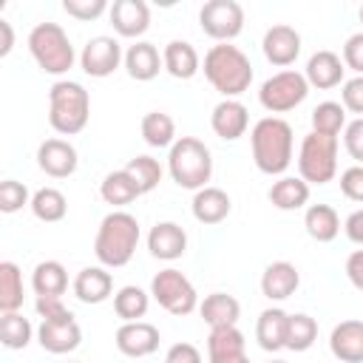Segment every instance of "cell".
Here are the masks:
<instances>
[{
	"label": "cell",
	"mask_w": 363,
	"mask_h": 363,
	"mask_svg": "<svg viewBox=\"0 0 363 363\" xmlns=\"http://www.w3.org/2000/svg\"><path fill=\"white\" fill-rule=\"evenodd\" d=\"M71 286H74L77 301L91 303V306L105 303L113 295V278H111V272L105 267H82Z\"/></svg>",
	"instance_id": "7402d4cb"
},
{
	"label": "cell",
	"mask_w": 363,
	"mask_h": 363,
	"mask_svg": "<svg viewBox=\"0 0 363 363\" xmlns=\"http://www.w3.org/2000/svg\"><path fill=\"white\" fill-rule=\"evenodd\" d=\"M207 357H210V363H250V357H247V340H244L241 329L238 326L210 329Z\"/></svg>",
	"instance_id": "e0dca14e"
},
{
	"label": "cell",
	"mask_w": 363,
	"mask_h": 363,
	"mask_svg": "<svg viewBox=\"0 0 363 363\" xmlns=\"http://www.w3.org/2000/svg\"><path fill=\"white\" fill-rule=\"evenodd\" d=\"M286 320H289V312L278 309V306H269L258 315V323H255V340L264 352H278V349H286Z\"/></svg>",
	"instance_id": "484cf974"
},
{
	"label": "cell",
	"mask_w": 363,
	"mask_h": 363,
	"mask_svg": "<svg viewBox=\"0 0 363 363\" xmlns=\"http://www.w3.org/2000/svg\"><path fill=\"white\" fill-rule=\"evenodd\" d=\"M269 363H286V360H269Z\"/></svg>",
	"instance_id": "db71d44e"
},
{
	"label": "cell",
	"mask_w": 363,
	"mask_h": 363,
	"mask_svg": "<svg viewBox=\"0 0 363 363\" xmlns=\"http://www.w3.org/2000/svg\"><path fill=\"white\" fill-rule=\"evenodd\" d=\"M306 94H309L306 77H303L301 71L286 68V71L272 74V77L261 85L258 102H261V108L269 111V113H286V111L298 108V105L306 99Z\"/></svg>",
	"instance_id": "9c48e42d"
},
{
	"label": "cell",
	"mask_w": 363,
	"mask_h": 363,
	"mask_svg": "<svg viewBox=\"0 0 363 363\" xmlns=\"http://www.w3.org/2000/svg\"><path fill=\"white\" fill-rule=\"evenodd\" d=\"M357 17H360V23H363V6H360V11H357Z\"/></svg>",
	"instance_id": "f5cc1de1"
},
{
	"label": "cell",
	"mask_w": 363,
	"mask_h": 363,
	"mask_svg": "<svg viewBox=\"0 0 363 363\" xmlns=\"http://www.w3.org/2000/svg\"><path fill=\"white\" fill-rule=\"evenodd\" d=\"M139 238H142V230L136 216L125 210H113L99 221V230L94 238V255L102 267H111V269L125 267L133 258Z\"/></svg>",
	"instance_id": "7a4b0ae2"
},
{
	"label": "cell",
	"mask_w": 363,
	"mask_h": 363,
	"mask_svg": "<svg viewBox=\"0 0 363 363\" xmlns=\"http://www.w3.org/2000/svg\"><path fill=\"white\" fill-rule=\"evenodd\" d=\"M329 349L340 363H363V320H340L329 335Z\"/></svg>",
	"instance_id": "603a6c76"
},
{
	"label": "cell",
	"mask_w": 363,
	"mask_h": 363,
	"mask_svg": "<svg viewBox=\"0 0 363 363\" xmlns=\"http://www.w3.org/2000/svg\"><path fill=\"white\" fill-rule=\"evenodd\" d=\"M37 340L51 354H68V352H74L79 346L82 329H79V323H77L74 315L60 318V320H40Z\"/></svg>",
	"instance_id": "5bb4252c"
},
{
	"label": "cell",
	"mask_w": 363,
	"mask_h": 363,
	"mask_svg": "<svg viewBox=\"0 0 363 363\" xmlns=\"http://www.w3.org/2000/svg\"><path fill=\"white\" fill-rule=\"evenodd\" d=\"M147 250L159 261H176L187 250V233L176 221H159L147 233Z\"/></svg>",
	"instance_id": "d6986e66"
},
{
	"label": "cell",
	"mask_w": 363,
	"mask_h": 363,
	"mask_svg": "<svg viewBox=\"0 0 363 363\" xmlns=\"http://www.w3.org/2000/svg\"><path fill=\"white\" fill-rule=\"evenodd\" d=\"M199 315L204 318V323L210 329H221V326H235L241 318V303L227 295V292H213L199 303Z\"/></svg>",
	"instance_id": "83f0119b"
},
{
	"label": "cell",
	"mask_w": 363,
	"mask_h": 363,
	"mask_svg": "<svg viewBox=\"0 0 363 363\" xmlns=\"http://www.w3.org/2000/svg\"><path fill=\"white\" fill-rule=\"evenodd\" d=\"M164 363H201V352L193 343H173L164 354Z\"/></svg>",
	"instance_id": "c3c4849f"
},
{
	"label": "cell",
	"mask_w": 363,
	"mask_h": 363,
	"mask_svg": "<svg viewBox=\"0 0 363 363\" xmlns=\"http://www.w3.org/2000/svg\"><path fill=\"white\" fill-rule=\"evenodd\" d=\"M31 213L45 221V224H54V221H62L65 213H68V201L62 196V190L57 187H40L34 196H31Z\"/></svg>",
	"instance_id": "e575fe53"
},
{
	"label": "cell",
	"mask_w": 363,
	"mask_h": 363,
	"mask_svg": "<svg viewBox=\"0 0 363 363\" xmlns=\"http://www.w3.org/2000/svg\"><path fill=\"white\" fill-rule=\"evenodd\" d=\"M37 315H40V320H60V318H68V315H74L65 303H62V298H37Z\"/></svg>",
	"instance_id": "7dc6e473"
},
{
	"label": "cell",
	"mask_w": 363,
	"mask_h": 363,
	"mask_svg": "<svg viewBox=\"0 0 363 363\" xmlns=\"http://www.w3.org/2000/svg\"><path fill=\"white\" fill-rule=\"evenodd\" d=\"M343 128H346V108L340 102L326 99V102L315 105V111H312V130L315 133L337 136Z\"/></svg>",
	"instance_id": "f35d334b"
},
{
	"label": "cell",
	"mask_w": 363,
	"mask_h": 363,
	"mask_svg": "<svg viewBox=\"0 0 363 363\" xmlns=\"http://www.w3.org/2000/svg\"><path fill=\"white\" fill-rule=\"evenodd\" d=\"M204 77L224 99H235L252 82V62L238 45L216 43L204 54Z\"/></svg>",
	"instance_id": "3957f363"
},
{
	"label": "cell",
	"mask_w": 363,
	"mask_h": 363,
	"mask_svg": "<svg viewBox=\"0 0 363 363\" xmlns=\"http://www.w3.org/2000/svg\"><path fill=\"white\" fill-rule=\"evenodd\" d=\"M303 227L309 238H315L318 244H329L340 233V216L332 204H309L303 213Z\"/></svg>",
	"instance_id": "f1b7e54d"
},
{
	"label": "cell",
	"mask_w": 363,
	"mask_h": 363,
	"mask_svg": "<svg viewBox=\"0 0 363 363\" xmlns=\"http://www.w3.org/2000/svg\"><path fill=\"white\" fill-rule=\"evenodd\" d=\"M318 340V323L306 312H295L286 320V349L289 352H306Z\"/></svg>",
	"instance_id": "74e56055"
},
{
	"label": "cell",
	"mask_w": 363,
	"mask_h": 363,
	"mask_svg": "<svg viewBox=\"0 0 363 363\" xmlns=\"http://www.w3.org/2000/svg\"><path fill=\"white\" fill-rule=\"evenodd\" d=\"M167 170L179 187L201 190V187H207V182L213 176V153L201 139L179 136L167 153Z\"/></svg>",
	"instance_id": "5b68a950"
},
{
	"label": "cell",
	"mask_w": 363,
	"mask_h": 363,
	"mask_svg": "<svg viewBox=\"0 0 363 363\" xmlns=\"http://www.w3.org/2000/svg\"><path fill=\"white\" fill-rule=\"evenodd\" d=\"M164 68V60L159 54V48L147 40H136L133 45H128L125 51V71L130 79L136 82H150L159 77V71Z\"/></svg>",
	"instance_id": "44dd1931"
},
{
	"label": "cell",
	"mask_w": 363,
	"mask_h": 363,
	"mask_svg": "<svg viewBox=\"0 0 363 363\" xmlns=\"http://www.w3.org/2000/svg\"><path fill=\"white\" fill-rule=\"evenodd\" d=\"M343 65L352 68L357 77H363V31L352 34L343 43Z\"/></svg>",
	"instance_id": "bcb514c9"
},
{
	"label": "cell",
	"mask_w": 363,
	"mask_h": 363,
	"mask_svg": "<svg viewBox=\"0 0 363 363\" xmlns=\"http://www.w3.org/2000/svg\"><path fill=\"white\" fill-rule=\"evenodd\" d=\"M150 295H153V301L164 309V312H170V315H190L193 309H199V295H196V286L184 278V272H179V269H173V267H167V269H162V272H156L153 275V281H150Z\"/></svg>",
	"instance_id": "ba28073f"
},
{
	"label": "cell",
	"mask_w": 363,
	"mask_h": 363,
	"mask_svg": "<svg viewBox=\"0 0 363 363\" xmlns=\"http://www.w3.org/2000/svg\"><path fill=\"white\" fill-rule=\"evenodd\" d=\"M261 48H264V57H267L272 65L286 68V65H292V62L298 60V54H301V34H298L292 26L278 23V26L267 28V34H264V40H261Z\"/></svg>",
	"instance_id": "9a60e30c"
},
{
	"label": "cell",
	"mask_w": 363,
	"mask_h": 363,
	"mask_svg": "<svg viewBox=\"0 0 363 363\" xmlns=\"http://www.w3.org/2000/svg\"><path fill=\"white\" fill-rule=\"evenodd\" d=\"M340 193L349 201H360L363 204V164H352L340 173Z\"/></svg>",
	"instance_id": "7bdbcfd3"
},
{
	"label": "cell",
	"mask_w": 363,
	"mask_h": 363,
	"mask_svg": "<svg viewBox=\"0 0 363 363\" xmlns=\"http://www.w3.org/2000/svg\"><path fill=\"white\" fill-rule=\"evenodd\" d=\"M250 145H252V162L261 173L267 176H281L292 164V128L281 116H264L252 125L250 130Z\"/></svg>",
	"instance_id": "6da1fadb"
},
{
	"label": "cell",
	"mask_w": 363,
	"mask_h": 363,
	"mask_svg": "<svg viewBox=\"0 0 363 363\" xmlns=\"http://www.w3.org/2000/svg\"><path fill=\"white\" fill-rule=\"evenodd\" d=\"M26 204H31V196H28V187L23 182H17V179L0 182V210L3 213H17Z\"/></svg>",
	"instance_id": "60d3db41"
},
{
	"label": "cell",
	"mask_w": 363,
	"mask_h": 363,
	"mask_svg": "<svg viewBox=\"0 0 363 363\" xmlns=\"http://www.w3.org/2000/svg\"><path fill=\"white\" fill-rule=\"evenodd\" d=\"M346 278L352 281V286H357L363 292V250H354L346 258Z\"/></svg>",
	"instance_id": "681fc988"
},
{
	"label": "cell",
	"mask_w": 363,
	"mask_h": 363,
	"mask_svg": "<svg viewBox=\"0 0 363 363\" xmlns=\"http://www.w3.org/2000/svg\"><path fill=\"white\" fill-rule=\"evenodd\" d=\"M210 128L218 139L224 142H235L247 133L250 128V111L238 102V99H221L213 113H210Z\"/></svg>",
	"instance_id": "2e32d148"
},
{
	"label": "cell",
	"mask_w": 363,
	"mask_h": 363,
	"mask_svg": "<svg viewBox=\"0 0 363 363\" xmlns=\"http://www.w3.org/2000/svg\"><path fill=\"white\" fill-rule=\"evenodd\" d=\"M28 51H31L34 62L40 65V71L54 74V77L71 71L74 60H77L65 28L57 23H37L28 31Z\"/></svg>",
	"instance_id": "8992f818"
},
{
	"label": "cell",
	"mask_w": 363,
	"mask_h": 363,
	"mask_svg": "<svg viewBox=\"0 0 363 363\" xmlns=\"http://www.w3.org/2000/svg\"><path fill=\"white\" fill-rule=\"evenodd\" d=\"M340 105L357 116H363V77H352L343 82L340 91Z\"/></svg>",
	"instance_id": "f6af8a7d"
},
{
	"label": "cell",
	"mask_w": 363,
	"mask_h": 363,
	"mask_svg": "<svg viewBox=\"0 0 363 363\" xmlns=\"http://www.w3.org/2000/svg\"><path fill=\"white\" fill-rule=\"evenodd\" d=\"M190 210H193V218H196L199 224H221V221L230 216L233 201H230V196H227L221 187H210V184H207V187L196 190Z\"/></svg>",
	"instance_id": "d4e9b609"
},
{
	"label": "cell",
	"mask_w": 363,
	"mask_h": 363,
	"mask_svg": "<svg viewBox=\"0 0 363 363\" xmlns=\"http://www.w3.org/2000/svg\"><path fill=\"white\" fill-rule=\"evenodd\" d=\"M142 139L150 145V147H173L176 142V122L173 116H167L164 111H150L142 116Z\"/></svg>",
	"instance_id": "d6a6232c"
},
{
	"label": "cell",
	"mask_w": 363,
	"mask_h": 363,
	"mask_svg": "<svg viewBox=\"0 0 363 363\" xmlns=\"http://www.w3.org/2000/svg\"><path fill=\"white\" fill-rule=\"evenodd\" d=\"M88 119H91L88 91L74 79H57L48 91V125L62 136H74L85 130Z\"/></svg>",
	"instance_id": "277c9868"
},
{
	"label": "cell",
	"mask_w": 363,
	"mask_h": 363,
	"mask_svg": "<svg viewBox=\"0 0 363 363\" xmlns=\"http://www.w3.org/2000/svg\"><path fill=\"white\" fill-rule=\"evenodd\" d=\"M343 71H346L343 60H340L335 51H326V48H323V51H315V54L309 57L303 77H306L309 88L326 91V88H335V85L343 82Z\"/></svg>",
	"instance_id": "cb8c5ba5"
},
{
	"label": "cell",
	"mask_w": 363,
	"mask_h": 363,
	"mask_svg": "<svg viewBox=\"0 0 363 363\" xmlns=\"http://www.w3.org/2000/svg\"><path fill=\"white\" fill-rule=\"evenodd\" d=\"M119 62H125V54H122V45L119 40L108 37V34H99V37H91L85 45H82V54H79V65L88 77H111Z\"/></svg>",
	"instance_id": "8fae6325"
},
{
	"label": "cell",
	"mask_w": 363,
	"mask_h": 363,
	"mask_svg": "<svg viewBox=\"0 0 363 363\" xmlns=\"http://www.w3.org/2000/svg\"><path fill=\"white\" fill-rule=\"evenodd\" d=\"M301 286V272L289 261H272L261 272V295L269 301H286Z\"/></svg>",
	"instance_id": "ffe728a7"
},
{
	"label": "cell",
	"mask_w": 363,
	"mask_h": 363,
	"mask_svg": "<svg viewBox=\"0 0 363 363\" xmlns=\"http://www.w3.org/2000/svg\"><path fill=\"white\" fill-rule=\"evenodd\" d=\"M31 323L28 318H23L20 312H0V343L6 349H26L31 343Z\"/></svg>",
	"instance_id": "8d00e7d4"
},
{
	"label": "cell",
	"mask_w": 363,
	"mask_h": 363,
	"mask_svg": "<svg viewBox=\"0 0 363 363\" xmlns=\"http://www.w3.org/2000/svg\"><path fill=\"white\" fill-rule=\"evenodd\" d=\"M267 199L278 210H301L309 201V184L301 176H281L278 182H272Z\"/></svg>",
	"instance_id": "4dcf8cb0"
},
{
	"label": "cell",
	"mask_w": 363,
	"mask_h": 363,
	"mask_svg": "<svg viewBox=\"0 0 363 363\" xmlns=\"http://www.w3.org/2000/svg\"><path fill=\"white\" fill-rule=\"evenodd\" d=\"M337 173V136L306 133L298 150V176L306 184H326Z\"/></svg>",
	"instance_id": "52a82bcc"
},
{
	"label": "cell",
	"mask_w": 363,
	"mask_h": 363,
	"mask_svg": "<svg viewBox=\"0 0 363 363\" xmlns=\"http://www.w3.org/2000/svg\"><path fill=\"white\" fill-rule=\"evenodd\" d=\"M343 145H346V153L357 164H363V116L346 122V128H343Z\"/></svg>",
	"instance_id": "ee69618b"
},
{
	"label": "cell",
	"mask_w": 363,
	"mask_h": 363,
	"mask_svg": "<svg viewBox=\"0 0 363 363\" xmlns=\"http://www.w3.org/2000/svg\"><path fill=\"white\" fill-rule=\"evenodd\" d=\"M159 329L147 320H130V323H122L113 335V343L116 349L125 354V357H147L159 349Z\"/></svg>",
	"instance_id": "7c38bea8"
},
{
	"label": "cell",
	"mask_w": 363,
	"mask_h": 363,
	"mask_svg": "<svg viewBox=\"0 0 363 363\" xmlns=\"http://www.w3.org/2000/svg\"><path fill=\"white\" fill-rule=\"evenodd\" d=\"M11 48H14V28L9 20H0V57H9Z\"/></svg>",
	"instance_id": "816d5d0a"
},
{
	"label": "cell",
	"mask_w": 363,
	"mask_h": 363,
	"mask_svg": "<svg viewBox=\"0 0 363 363\" xmlns=\"http://www.w3.org/2000/svg\"><path fill=\"white\" fill-rule=\"evenodd\" d=\"M162 60H164V71L176 79H193L201 68L199 51L187 40H170L162 51Z\"/></svg>",
	"instance_id": "4316f807"
},
{
	"label": "cell",
	"mask_w": 363,
	"mask_h": 363,
	"mask_svg": "<svg viewBox=\"0 0 363 363\" xmlns=\"http://www.w3.org/2000/svg\"><path fill=\"white\" fill-rule=\"evenodd\" d=\"M343 233H346L349 241L363 244V207L354 210V213H349V218L343 221Z\"/></svg>",
	"instance_id": "f907efd6"
},
{
	"label": "cell",
	"mask_w": 363,
	"mask_h": 363,
	"mask_svg": "<svg viewBox=\"0 0 363 363\" xmlns=\"http://www.w3.org/2000/svg\"><path fill=\"white\" fill-rule=\"evenodd\" d=\"M71 363H74V360H71Z\"/></svg>",
	"instance_id": "11a10c76"
},
{
	"label": "cell",
	"mask_w": 363,
	"mask_h": 363,
	"mask_svg": "<svg viewBox=\"0 0 363 363\" xmlns=\"http://www.w3.org/2000/svg\"><path fill=\"white\" fill-rule=\"evenodd\" d=\"M23 306V272L14 261L0 264V312H20Z\"/></svg>",
	"instance_id": "d590c367"
},
{
	"label": "cell",
	"mask_w": 363,
	"mask_h": 363,
	"mask_svg": "<svg viewBox=\"0 0 363 363\" xmlns=\"http://www.w3.org/2000/svg\"><path fill=\"white\" fill-rule=\"evenodd\" d=\"M31 289L37 298H62L68 289V272L60 261H40L31 272Z\"/></svg>",
	"instance_id": "f546056e"
},
{
	"label": "cell",
	"mask_w": 363,
	"mask_h": 363,
	"mask_svg": "<svg viewBox=\"0 0 363 363\" xmlns=\"http://www.w3.org/2000/svg\"><path fill=\"white\" fill-rule=\"evenodd\" d=\"M108 14L119 37H142L150 28V9L145 0H116Z\"/></svg>",
	"instance_id": "ac0fdd59"
},
{
	"label": "cell",
	"mask_w": 363,
	"mask_h": 363,
	"mask_svg": "<svg viewBox=\"0 0 363 363\" xmlns=\"http://www.w3.org/2000/svg\"><path fill=\"white\" fill-rule=\"evenodd\" d=\"M147 306H150V295L133 284L122 286L116 295H113V312L116 318H122V323H130V320H142L147 315Z\"/></svg>",
	"instance_id": "836d02e7"
},
{
	"label": "cell",
	"mask_w": 363,
	"mask_h": 363,
	"mask_svg": "<svg viewBox=\"0 0 363 363\" xmlns=\"http://www.w3.org/2000/svg\"><path fill=\"white\" fill-rule=\"evenodd\" d=\"M37 164L45 176L51 179H68L74 176L79 159H77V147L68 142V139H45L40 147H37Z\"/></svg>",
	"instance_id": "4fadbf2b"
},
{
	"label": "cell",
	"mask_w": 363,
	"mask_h": 363,
	"mask_svg": "<svg viewBox=\"0 0 363 363\" xmlns=\"http://www.w3.org/2000/svg\"><path fill=\"white\" fill-rule=\"evenodd\" d=\"M125 170H128V173L133 176V182L139 184L142 196L150 193V190H156L159 182H162V164H159L153 156H133V159L125 164Z\"/></svg>",
	"instance_id": "ab89813d"
},
{
	"label": "cell",
	"mask_w": 363,
	"mask_h": 363,
	"mask_svg": "<svg viewBox=\"0 0 363 363\" xmlns=\"http://www.w3.org/2000/svg\"><path fill=\"white\" fill-rule=\"evenodd\" d=\"M199 26L207 37L218 43H230L244 28V9L235 0H207L199 9Z\"/></svg>",
	"instance_id": "30bf717a"
},
{
	"label": "cell",
	"mask_w": 363,
	"mask_h": 363,
	"mask_svg": "<svg viewBox=\"0 0 363 363\" xmlns=\"http://www.w3.org/2000/svg\"><path fill=\"white\" fill-rule=\"evenodd\" d=\"M62 11L74 20H96L111 9L105 0H62Z\"/></svg>",
	"instance_id": "b9f144b4"
},
{
	"label": "cell",
	"mask_w": 363,
	"mask_h": 363,
	"mask_svg": "<svg viewBox=\"0 0 363 363\" xmlns=\"http://www.w3.org/2000/svg\"><path fill=\"white\" fill-rule=\"evenodd\" d=\"M99 196H102V201L111 204V207H125V204L136 201V199L142 196V190H139V184L133 182V176H130L125 167H119V170H113V173H108V176L102 179Z\"/></svg>",
	"instance_id": "1f68e13d"
}]
</instances>
